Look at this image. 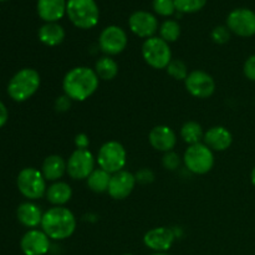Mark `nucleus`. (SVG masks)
<instances>
[{"label": "nucleus", "instance_id": "obj_41", "mask_svg": "<svg viewBox=\"0 0 255 255\" xmlns=\"http://www.w3.org/2000/svg\"><path fill=\"white\" fill-rule=\"evenodd\" d=\"M124 255H132V254H124Z\"/></svg>", "mask_w": 255, "mask_h": 255}, {"label": "nucleus", "instance_id": "obj_35", "mask_svg": "<svg viewBox=\"0 0 255 255\" xmlns=\"http://www.w3.org/2000/svg\"><path fill=\"white\" fill-rule=\"evenodd\" d=\"M70 105H71V100L66 95H64L61 97H57V100L55 101V109L60 112H64L70 109Z\"/></svg>", "mask_w": 255, "mask_h": 255}, {"label": "nucleus", "instance_id": "obj_17", "mask_svg": "<svg viewBox=\"0 0 255 255\" xmlns=\"http://www.w3.org/2000/svg\"><path fill=\"white\" fill-rule=\"evenodd\" d=\"M148 141L156 151L171 152L177 144V134L171 127L159 125L153 127L148 133Z\"/></svg>", "mask_w": 255, "mask_h": 255}, {"label": "nucleus", "instance_id": "obj_15", "mask_svg": "<svg viewBox=\"0 0 255 255\" xmlns=\"http://www.w3.org/2000/svg\"><path fill=\"white\" fill-rule=\"evenodd\" d=\"M136 183V176L131 173V172L124 169V171H120L117 173L112 174L107 193H109V196L112 199L122 201V199L127 198L133 192Z\"/></svg>", "mask_w": 255, "mask_h": 255}, {"label": "nucleus", "instance_id": "obj_31", "mask_svg": "<svg viewBox=\"0 0 255 255\" xmlns=\"http://www.w3.org/2000/svg\"><path fill=\"white\" fill-rule=\"evenodd\" d=\"M212 40H213L216 44L218 45H224L229 41L231 39V30L227 26H223V25H219V26H216L211 32Z\"/></svg>", "mask_w": 255, "mask_h": 255}, {"label": "nucleus", "instance_id": "obj_39", "mask_svg": "<svg viewBox=\"0 0 255 255\" xmlns=\"http://www.w3.org/2000/svg\"><path fill=\"white\" fill-rule=\"evenodd\" d=\"M151 255H171L168 253H154V254H151Z\"/></svg>", "mask_w": 255, "mask_h": 255}, {"label": "nucleus", "instance_id": "obj_32", "mask_svg": "<svg viewBox=\"0 0 255 255\" xmlns=\"http://www.w3.org/2000/svg\"><path fill=\"white\" fill-rule=\"evenodd\" d=\"M162 164L166 169L168 171H176L177 168L181 164V157L176 153V152L171 151L164 153V156L162 157Z\"/></svg>", "mask_w": 255, "mask_h": 255}, {"label": "nucleus", "instance_id": "obj_29", "mask_svg": "<svg viewBox=\"0 0 255 255\" xmlns=\"http://www.w3.org/2000/svg\"><path fill=\"white\" fill-rule=\"evenodd\" d=\"M166 70L169 76L173 77L174 80H179V81H184L189 74L187 65L178 59H172Z\"/></svg>", "mask_w": 255, "mask_h": 255}, {"label": "nucleus", "instance_id": "obj_19", "mask_svg": "<svg viewBox=\"0 0 255 255\" xmlns=\"http://www.w3.org/2000/svg\"><path fill=\"white\" fill-rule=\"evenodd\" d=\"M66 0H37V14L45 22H57L66 14Z\"/></svg>", "mask_w": 255, "mask_h": 255}, {"label": "nucleus", "instance_id": "obj_38", "mask_svg": "<svg viewBox=\"0 0 255 255\" xmlns=\"http://www.w3.org/2000/svg\"><path fill=\"white\" fill-rule=\"evenodd\" d=\"M251 181H252V184L255 187V167L253 168V171H252L251 173Z\"/></svg>", "mask_w": 255, "mask_h": 255}, {"label": "nucleus", "instance_id": "obj_10", "mask_svg": "<svg viewBox=\"0 0 255 255\" xmlns=\"http://www.w3.org/2000/svg\"><path fill=\"white\" fill-rule=\"evenodd\" d=\"M128 44L127 34L122 27L110 25L105 27L99 37V46L106 56H115L124 51Z\"/></svg>", "mask_w": 255, "mask_h": 255}, {"label": "nucleus", "instance_id": "obj_7", "mask_svg": "<svg viewBox=\"0 0 255 255\" xmlns=\"http://www.w3.org/2000/svg\"><path fill=\"white\" fill-rule=\"evenodd\" d=\"M186 168L193 174H206L214 167L213 151L204 143H196L189 146L183 154Z\"/></svg>", "mask_w": 255, "mask_h": 255}, {"label": "nucleus", "instance_id": "obj_8", "mask_svg": "<svg viewBox=\"0 0 255 255\" xmlns=\"http://www.w3.org/2000/svg\"><path fill=\"white\" fill-rule=\"evenodd\" d=\"M142 57L152 69H167L172 61V51L168 42L158 36L144 40L142 45Z\"/></svg>", "mask_w": 255, "mask_h": 255}, {"label": "nucleus", "instance_id": "obj_36", "mask_svg": "<svg viewBox=\"0 0 255 255\" xmlns=\"http://www.w3.org/2000/svg\"><path fill=\"white\" fill-rule=\"evenodd\" d=\"M75 146L79 149H87L90 146V139L86 133H79L75 137Z\"/></svg>", "mask_w": 255, "mask_h": 255}, {"label": "nucleus", "instance_id": "obj_12", "mask_svg": "<svg viewBox=\"0 0 255 255\" xmlns=\"http://www.w3.org/2000/svg\"><path fill=\"white\" fill-rule=\"evenodd\" d=\"M184 86L189 95L197 99H208L216 91V81L213 77L206 71L194 70L189 72L184 80Z\"/></svg>", "mask_w": 255, "mask_h": 255}, {"label": "nucleus", "instance_id": "obj_40", "mask_svg": "<svg viewBox=\"0 0 255 255\" xmlns=\"http://www.w3.org/2000/svg\"><path fill=\"white\" fill-rule=\"evenodd\" d=\"M0 1H6V0H0Z\"/></svg>", "mask_w": 255, "mask_h": 255}, {"label": "nucleus", "instance_id": "obj_3", "mask_svg": "<svg viewBox=\"0 0 255 255\" xmlns=\"http://www.w3.org/2000/svg\"><path fill=\"white\" fill-rule=\"evenodd\" d=\"M41 79L35 69L25 67L19 70L7 84V95L15 102H25L39 90Z\"/></svg>", "mask_w": 255, "mask_h": 255}, {"label": "nucleus", "instance_id": "obj_9", "mask_svg": "<svg viewBox=\"0 0 255 255\" xmlns=\"http://www.w3.org/2000/svg\"><path fill=\"white\" fill-rule=\"evenodd\" d=\"M96 158L89 149L76 148L66 162V173L75 181H84L89 178L95 171Z\"/></svg>", "mask_w": 255, "mask_h": 255}, {"label": "nucleus", "instance_id": "obj_24", "mask_svg": "<svg viewBox=\"0 0 255 255\" xmlns=\"http://www.w3.org/2000/svg\"><path fill=\"white\" fill-rule=\"evenodd\" d=\"M95 72L100 80L111 81L119 75V64L111 56H102L95 64Z\"/></svg>", "mask_w": 255, "mask_h": 255}, {"label": "nucleus", "instance_id": "obj_37", "mask_svg": "<svg viewBox=\"0 0 255 255\" xmlns=\"http://www.w3.org/2000/svg\"><path fill=\"white\" fill-rule=\"evenodd\" d=\"M7 119H9V112H7L6 106L0 101V128L6 125Z\"/></svg>", "mask_w": 255, "mask_h": 255}, {"label": "nucleus", "instance_id": "obj_5", "mask_svg": "<svg viewBox=\"0 0 255 255\" xmlns=\"http://www.w3.org/2000/svg\"><path fill=\"white\" fill-rule=\"evenodd\" d=\"M16 186L20 193L29 201H36L46 194V179L41 171L34 167H26L17 174Z\"/></svg>", "mask_w": 255, "mask_h": 255}, {"label": "nucleus", "instance_id": "obj_4", "mask_svg": "<svg viewBox=\"0 0 255 255\" xmlns=\"http://www.w3.org/2000/svg\"><path fill=\"white\" fill-rule=\"evenodd\" d=\"M66 15L75 26L89 30L99 22L100 10L95 0H67Z\"/></svg>", "mask_w": 255, "mask_h": 255}, {"label": "nucleus", "instance_id": "obj_11", "mask_svg": "<svg viewBox=\"0 0 255 255\" xmlns=\"http://www.w3.org/2000/svg\"><path fill=\"white\" fill-rule=\"evenodd\" d=\"M227 27L241 37L255 35V12L247 7L232 10L227 16Z\"/></svg>", "mask_w": 255, "mask_h": 255}, {"label": "nucleus", "instance_id": "obj_16", "mask_svg": "<svg viewBox=\"0 0 255 255\" xmlns=\"http://www.w3.org/2000/svg\"><path fill=\"white\" fill-rule=\"evenodd\" d=\"M20 248L24 255H45L50 251V238L39 229H30L22 236Z\"/></svg>", "mask_w": 255, "mask_h": 255}, {"label": "nucleus", "instance_id": "obj_21", "mask_svg": "<svg viewBox=\"0 0 255 255\" xmlns=\"http://www.w3.org/2000/svg\"><path fill=\"white\" fill-rule=\"evenodd\" d=\"M41 173L46 181L57 182L66 173V162L59 154H51L44 159L41 166Z\"/></svg>", "mask_w": 255, "mask_h": 255}, {"label": "nucleus", "instance_id": "obj_26", "mask_svg": "<svg viewBox=\"0 0 255 255\" xmlns=\"http://www.w3.org/2000/svg\"><path fill=\"white\" fill-rule=\"evenodd\" d=\"M181 137L186 143L189 144V146L196 143H201V141L204 137L203 128H202V126L198 122L188 121L182 126Z\"/></svg>", "mask_w": 255, "mask_h": 255}, {"label": "nucleus", "instance_id": "obj_20", "mask_svg": "<svg viewBox=\"0 0 255 255\" xmlns=\"http://www.w3.org/2000/svg\"><path fill=\"white\" fill-rule=\"evenodd\" d=\"M17 221L24 227L30 229H35L36 227L41 226L42 213L41 208L34 202H24L20 204L16 209Z\"/></svg>", "mask_w": 255, "mask_h": 255}, {"label": "nucleus", "instance_id": "obj_25", "mask_svg": "<svg viewBox=\"0 0 255 255\" xmlns=\"http://www.w3.org/2000/svg\"><path fill=\"white\" fill-rule=\"evenodd\" d=\"M111 176L112 174L104 171V169L95 168V171L86 179L87 187L90 188V191L95 192V193H104V192H107L109 191Z\"/></svg>", "mask_w": 255, "mask_h": 255}, {"label": "nucleus", "instance_id": "obj_28", "mask_svg": "<svg viewBox=\"0 0 255 255\" xmlns=\"http://www.w3.org/2000/svg\"><path fill=\"white\" fill-rule=\"evenodd\" d=\"M207 0H174L176 9L183 14H193L203 9Z\"/></svg>", "mask_w": 255, "mask_h": 255}, {"label": "nucleus", "instance_id": "obj_30", "mask_svg": "<svg viewBox=\"0 0 255 255\" xmlns=\"http://www.w3.org/2000/svg\"><path fill=\"white\" fill-rule=\"evenodd\" d=\"M152 5H153L154 12L161 16H171L177 10L174 0H153Z\"/></svg>", "mask_w": 255, "mask_h": 255}, {"label": "nucleus", "instance_id": "obj_1", "mask_svg": "<svg viewBox=\"0 0 255 255\" xmlns=\"http://www.w3.org/2000/svg\"><path fill=\"white\" fill-rule=\"evenodd\" d=\"M100 79L95 70L77 66L66 72L62 80V90L71 101L82 102L97 91Z\"/></svg>", "mask_w": 255, "mask_h": 255}, {"label": "nucleus", "instance_id": "obj_33", "mask_svg": "<svg viewBox=\"0 0 255 255\" xmlns=\"http://www.w3.org/2000/svg\"><path fill=\"white\" fill-rule=\"evenodd\" d=\"M243 72L246 77L251 81H255V54L246 60L243 66Z\"/></svg>", "mask_w": 255, "mask_h": 255}, {"label": "nucleus", "instance_id": "obj_14", "mask_svg": "<svg viewBox=\"0 0 255 255\" xmlns=\"http://www.w3.org/2000/svg\"><path fill=\"white\" fill-rule=\"evenodd\" d=\"M176 239L173 229L167 227H158L147 232L143 237V243L151 251L156 253H166L173 246Z\"/></svg>", "mask_w": 255, "mask_h": 255}, {"label": "nucleus", "instance_id": "obj_6", "mask_svg": "<svg viewBox=\"0 0 255 255\" xmlns=\"http://www.w3.org/2000/svg\"><path fill=\"white\" fill-rule=\"evenodd\" d=\"M96 162L100 168L115 174L124 171L127 163V152L119 141H109L100 147Z\"/></svg>", "mask_w": 255, "mask_h": 255}, {"label": "nucleus", "instance_id": "obj_34", "mask_svg": "<svg viewBox=\"0 0 255 255\" xmlns=\"http://www.w3.org/2000/svg\"><path fill=\"white\" fill-rule=\"evenodd\" d=\"M136 181L137 183H141V184H148L152 183L154 181V174L151 169L148 168H142L137 172L136 174Z\"/></svg>", "mask_w": 255, "mask_h": 255}, {"label": "nucleus", "instance_id": "obj_22", "mask_svg": "<svg viewBox=\"0 0 255 255\" xmlns=\"http://www.w3.org/2000/svg\"><path fill=\"white\" fill-rule=\"evenodd\" d=\"M37 36L45 46L54 47L61 44L65 39V30L57 22H45L39 29Z\"/></svg>", "mask_w": 255, "mask_h": 255}, {"label": "nucleus", "instance_id": "obj_27", "mask_svg": "<svg viewBox=\"0 0 255 255\" xmlns=\"http://www.w3.org/2000/svg\"><path fill=\"white\" fill-rule=\"evenodd\" d=\"M181 36V26L176 20H166L159 26V37L166 42H174Z\"/></svg>", "mask_w": 255, "mask_h": 255}, {"label": "nucleus", "instance_id": "obj_2", "mask_svg": "<svg viewBox=\"0 0 255 255\" xmlns=\"http://www.w3.org/2000/svg\"><path fill=\"white\" fill-rule=\"evenodd\" d=\"M76 217L66 207H52L44 213L41 228L52 241H65L75 233Z\"/></svg>", "mask_w": 255, "mask_h": 255}, {"label": "nucleus", "instance_id": "obj_13", "mask_svg": "<svg viewBox=\"0 0 255 255\" xmlns=\"http://www.w3.org/2000/svg\"><path fill=\"white\" fill-rule=\"evenodd\" d=\"M128 26L136 36L142 37V39L153 37L154 34L159 30L157 17L144 10H138L131 14L128 19Z\"/></svg>", "mask_w": 255, "mask_h": 255}, {"label": "nucleus", "instance_id": "obj_18", "mask_svg": "<svg viewBox=\"0 0 255 255\" xmlns=\"http://www.w3.org/2000/svg\"><path fill=\"white\" fill-rule=\"evenodd\" d=\"M233 136L231 131L223 126L211 127L208 131L204 133L203 143L207 144L212 151L223 152L232 146Z\"/></svg>", "mask_w": 255, "mask_h": 255}, {"label": "nucleus", "instance_id": "obj_23", "mask_svg": "<svg viewBox=\"0 0 255 255\" xmlns=\"http://www.w3.org/2000/svg\"><path fill=\"white\" fill-rule=\"evenodd\" d=\"M46 199L54 207H62L71 199L72 189L66 182H54L46 191Z\"/></svg>", "mask_w": 255, "mask_h": 255}]
</instances>
